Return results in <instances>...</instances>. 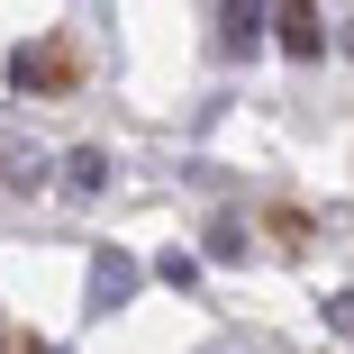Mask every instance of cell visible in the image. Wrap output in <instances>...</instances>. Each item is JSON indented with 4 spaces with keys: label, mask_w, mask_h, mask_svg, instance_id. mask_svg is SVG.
Returning <instances> with one entry per match:
<instances>
[{
    "label": "cell",
    "mask_w": 354,
    "mask_h": 354,
    "mask_svg": "<svg viewBox=\"0 0 354 354\" xmlns=\"http://www.w3.org/2000/svg\"><path fill=\"white\" fill-rule=\"evenodd\" d=\"M272 19H281L272 0H218V46H227V55H254Z\"/></svg>",
    "instance_id": "6da1fadb"
},
{
    "label": "cell",
    "mask_w": 354,
    "mask_h": 354,
    "mask_svg": "<svg viewBox=\"0 0 354 354\" xmlns=\"http://www.w3.org/2000/svg\"><path fill=\"white\" fill-rule=\"evenodd\" d=\"M136 300V263L118 254V245H100L91 254V318H109V309H127Z\"/></svg>",
    "instance_id": "7a4b0ae2"
},
{
    "label": "cell",
    "mask_w": 354,
    "mask_h": 354,
    "mask_svg": "<svg viewBox=\"0 0 354 354\" xmlns=\"http://www.w3.org/2000/svg\"><path fill=\"white\" fill-rule=\"evenodd\" d=\"M272 37H281V55H327V28H318V0H281V19H272Z\"/></svg>",
    "instance_id": "3957f363"
},
{
    "label": "cell",
    "mask_w": 354,
    "mask_h": 354,
    "mask_svg": "<svg viewBox=\"0 0 354 354\" xmlns=\"http://www.w3.org/2000/svg\"><path fill=\"white\" fill-rule=\"evenodd\" d=\"M0 182H10V191H46V182H55L46 146H28V136L10 127V136H0Z\"/></svg>",
    "instance_id": "277c9868"
},
{
    "label": "cell",
    "mask_w": 354,
    "mask_h": 354,
    "mask_svg": "<svg viewBox=\"0 0 354 354\" xmlns=\"http://www.w3.org/2000/svg\"><path fill=\"white\" fill-rule=\"evenodd\" d=\"M109 173H118V164H109L100 146H82L73 164H64V182H73V191H109Z\"/></svg>",
    "instance_id": "5b68a950"
},
{
    "label": "cell",
    "mask_w": 354,
    "mask_h": 354,
    "mask_svg": "<svg viewBox=\"0 0 354 354\" xmlns=\"http://www.w3.org/2000/svg\"><path fill=\"white\" fill-rule=\"evenodd\" d=\"M209 254L236 263V254H254V245H245V227H236V218H218V227H209Z\"/></svg>",
    "instance_id": "8992f818"
},
{
    "label": "cell",
    "mask_w": 354,
    "mask_h": 354,
    "mask_svg": "<svg viewBox=\"0 0 354 354\" xmlns=\"http://www.w3.org/2000/svg\"><path fill=\"white\" fill-rule=\"evenodd\" d=\"M155 272H164V281H173V291H191V281H200V263H191V254H182V245H173V254H164V263H155Z\"/></svg>",
    "instance_id": "52a82bcc"
},
{
    "label": "cell",
    "mask_w": 354,
    "mask_h": 354,
    "mask_svg": "<svg viewBox=\"0 0 354 354\" xmlns=\"http://www.w3.org/2000/svg\"><path fill=\"white\" fill-rule=\"evenodd\" d=\"M327 327H336V336H354V291H327Z\"/></svg>",
    "instance_id": "ba28073f"
},
{
    "label": "cell",
    "mask_w": 354,
    "mask_h": 354,
    "mask_svg": "<svg viewBox=\"0 0 354 354\" xmlns=\"http://www.w3.org/2000/svg\"><path fill=\"white\" fill-rule=\"evenodd\" d=\"M345 46H354V28H345Z\"/></svg>",
    "instance_id": "9c48e42d"
}]
</instances>
